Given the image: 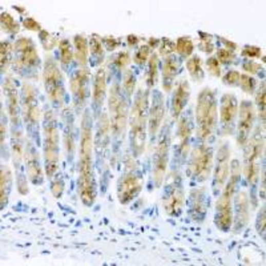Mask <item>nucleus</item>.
<instances>
[{"label":"nucleus","mask_w":266,"mask_h":266,"mask_svg":"<svg viewBox=\"0 0 266 266\" xmlns=\"http://www.w3.org/2000/svg\"><path fill=\"white\" fill-rule=\"evenodd\" d=\"M197 137L202 143L208 141L217 127V100L211 88L202 89L196 105Z\"/></svg>","instance_id":"1"},{"label":"nucleus","mask_w":266,"mask_h":266,"mask_svg":"<svg viewBox=\"0 0 266 266\" xmlns=\"http://www.w3.org/2000/svg\"><path fill=\"white\" fill-rule=\"evenodd\" d=\"M240 173L241 166L238 160H233L229 170V182H227L225 188H222L220 198L216 204V226L222 232H227L231 229L232 222H233V214H232V201H233V196L236 188H237L238 182H240Z\"/></svg>","instance_id":"2"},{"label":"nucleus","mask_w":266,"mask_h":266,"mask_svg":"<svg viewBox=\"0 0 266 266\" xmlns=\"http://www.w3.org/2000/svg\"><path fill=\"white\" fill-rule=\"evenodd\" d=\"M149 109V96L146 91H140L130 112V144L136 156H140L145 148L146 113Z\"/></svg>","instance_id":"3"},{"label":"nucleus","mask_w":266,"mask_h":266,"mask_svg":"<svg viewBox=\"0 0 266 266\" xmlns=\"http://www.w3.org/2000/svg\"><path fill=\"white\" fill-rule=\"evenodd\" d=\"M263 128H257L256 133H254L252 139L248 140V143L245 144V156H243V173L246 176L248 181L250 185H256L257 180H258V175L261 170V159L263 155V148H265V136H263Z\"/></svg>","instance_id":"4"},{"label":"nucleus","mask_w":266,"mask_h":266,"mask_svg":"<svg viewBox=\"0 0 266 266\" xmlns=\"http://www.w3.org/2000/svg\"><path fill=\"white\" fill-rule=\"evenodd\" d=\"M44 157L47 176L52 177L59 168V130L51 112L47 113L44 124Z\"/></svg>","instance_id":"5"},{"label":"nucleus","mask_w":266,"mask_h":266,"mask_svg":"<svg viewBox=\"0 0 266 266\" xmlns=\"http://www.w3.org/2000/svg\"><path fill=\"white\" fill-rule=\"evenodd\" d=\"M109 113L110 130L115 136H120L128 121V101L121 96L120 88L116 84L112 87L109 93Z\"/></svg>","instance_id":"6"},{"label":"nucleus","mask_w":266,"mask_h":266,"mask_svg":"<svg viewBox=\"0 0 266 266\" xmlns=\"http://www.w3.org/2000/svg\"><path fill=\"white\" fill-rule=\"evenodd\" d=\"M162 206L168 216H179L184 206V191L179 173L172 172L165 181V192L162 197Z\"/></svg>","instance_id":"7"},{"label":"nucleus","mask_w":266,"mask_h":266,"mask_svg":"<svg viewBox=\"0 0 266 266\" xmlns=\"http://www.w3.org/2000/svg\"><path fill=\"white\" fill-rule=\"evenodd\" d=\"M169 145H170V135L169 128L165 127L160 133V137L157 140V146L153 155V181L156 188H160L165 179L166 166H168V156H169Z\"/></svg>","instance_id":"8"},{"label":"nucleus","mask_w":266,"mask_h":266,"mask_svg":"<svg viewBox=\"0 0 266 266\" xmlns=\"http://www.w3.org/2000/svg\"><path fill=\"white\" fill-rule=\"evenodd\" d=\"M136 164L133 161V159L128 157L127 162H125V173L119 181V186H117V197L121 204H128L139 195L140 189H141V181L136 172Z\"/></svg>","instance_id":"9"},{"label":"nucleus","mask_w":266,"mask_h":266,"mask_svg":"<svg viewBox=\"0 0 266 266\" xmlns=\"http://www.w3.org/2000/svg\"><path fill=\"white\" fill-rule=\"evenodd\" d=\"M213 166V153L206 144H200L193 149L191 157V175L196 181H205L211 176Z\"/></svg>","instance_id":"10"},{"label":"nucleus","mask_w":266,"mask_h":266,"mask_svg":"<svg viewBox=\"0 0 266 266\" xmlns=\"http://www.w3.org/2000/svg\"><path fill=\"white\" fill-rule=\"evenodd\" d=\"M43 78H44V85H46L48 99L53 104L60 107L63 104V99H64V88H63L62 83V73L59 71L58 64L52 58H48L46 60Z\"/></svg>","instance_id":"11"},{"label":"nucleus","mask_w":266,"mask_h":266,"mask_svg":"<svg viewBox=\"0 0 266 266\" xmlns=\"http://www.w3.org/2000/svg\"><path fill=\"white\" fill-rule=\"evenodd\" d=\"M13 49L16 52V58H15V64L17 68L20 69H28L35 67L39 63V55L35 48V44L31 39L27 37H20L16 40Z\"/></svg>","instance_id":"12"},{"label":"nucleus","mask_w":266,"mask_h":266,"mask_svg":"<svg viewBox=\"0 0 266 266\" xmlns=\"http://www.w3.org/2000/svg\"><path fill=\"white\" fill-rule=\"evenodd\" d=\"M229 159H231V149H229L226 143H222L217 152V162H216V172H214L213 181L214 193L221 191L226 184L227 177H229V170H231Z\"/></svg>","instance_id":"13"},{"label":"nucleus","mask_w":266,"mask_h":266,"mask_svg":"<svg viewBox=\"0 0 266 266\" xmlns=\"http://www.w3.org/2000/svg\"><path fill=\"white\" fill-rule=\"evenodd\" d=\"M254 108L253 104L248 100H243L240 105V120H238L237 130V144L238 146L243 148L249 140L250 132L253 129L254 124Z\"/></svg>","instance_id":"14"},{"label":"nucleus","mask_w":266,"mask_h":266,"mask_svg":"<svg viewBox=\"0 0 266 266\" xmlns=\"http://www.w3.org/2000/svg\"><path fill=\"white\" fill-rule=\"evenodd\" d=\"M238 113L237 98L232 93H225L221 98L220 105V121L224 135H231L232 128L234 125V120Z\"/></svg>","instance_id":"15"},{"label":"nucleus","mask_w":266,"mask_h":266,"mask_svg":"<svg viewBox=\"0 0 266 266\" xmlns=\"http://www.w3.org/2000/svg\"><path fill=\"white\" fill-rule=\"evenodd\" d=\"M23 113L29 124H36L40 119V109L35 88L29 83L23 85Z\"/></svg>","instance_id":"16"},{"label":"nucleus","mask_w":266,"mask_h":266,"mask_svg":"<svg viewBox=\"0 0 266 266\" xmlns=\"http://www.w3.org/2000/svg\"><path fill=\"white\" fill-rule=\"evenodd\" d=\"M164 115H165L164 99H162V94L160 92H156V93L153 94L152 107H150L149 117H148V130H149V135L152 136V139H155L160 127H161Z\"/></svg>","instance_id":"17"},{"label":"nucleus","mask_w":266,"mask_h":266,"mask_svg":"<svg viewBox=\"0 0 266 266\" xmlns=\"http://www.w3.org/2000/svg\"><path fill=\"white\" fill-rule=\"evenodd\" d=\"M92 149H93V140H92L91 119L89 115L85 113L81 125L80 161H92Z\"/></svg>","instance_id":"18"},{"label":"nucleus","mask_w":266,"mask_h":266,"mask_svg":"<svg viewBox=\"0 0 266 266\" xmlns=\"http://www.w3.org/2000/svg\"><path fill=\"white\" fill-rule=\"evenodd\" d=\"M249 221V198L246 192H240L236 197V217H234V233H240Z\"/></svg>","instance_id":"19"},{"label":"nucleus","mask_w":266,"mask_h":266,"mask_svg":"<svg viewBox=\"0 0 266 266\" xmlns=\"http://www.w3.org/2000/svg\"><path fill=\"white\" fill-rule=\"evenodd\" d=\"M4 92L7 96V108H8V116L13 125L19 123V98H17L16 85L11 78H7L4 83Z\"/></svg>","instance_id":"20"},{"label":"nucleus","mask_w":266,"mask_h":266,"mask_svg":"<svg viewBox=\"0 0 266 266\" xmlns=\"http://www.w3.org/2000/svg\"><path fill=\"white\" fill-rule=\"evenodd\" d=\"M189 96H191V87H189V83L188 80L182 79L179 84L176 85L175 94H173L172 113L175 119H177V117L182 113V110H184L185 105L188 104Z\"/></svg>","instance_id":"21"},{"label":"nucleus","mask_w":266,"mask_h":266,"mask_svg":"<svg viewBox=\"0 0 266 266\" xmlns=\"http://www.w3.org/2000/svg\"><path fill=\"white\" fill-rule=\"evenodd\" d=\"M24 157H26L27 175H28V179L31 180L33 184H40V182L43 181L42 168H40L37 152H36L35 148H33L32 145H27Z\"/></svg>","instance_id":"22"},{"label":"nucleus","mask_w":266,"mask_h":266,"mask_svg":"<svg viewBox=\"0 0 266 266\" xmlns=\"http://www.w3.org/2000/svg\"><path fill=\"white\" fill-rule=\"evenodd\" d=\"M89 79V72L87 68H81L76 72V75L71 80V91L75 96L76 104L81 105L85 100L87 94V83Z\"/></svg>","instance_id":"23"},{"label":"nucleus","mask_w":266,"mask_h":266,"mask_svg":"<svg viewBox=\"0 0 266 266\" xmlns=\"http://www.w3.org/2000/svg\"><path fill=\"white\" fill-rule=\"evenodd\" d=\"M192 124L189 116H184L180 120L177 127V148H179L181 159H185L189 152V143H191Z\"/></svg>","instance_id":"24"},{"label":"nucleus","mask_w":266,"mask_h":266,"mask_svg":"<svg viewBox=\"0 0 266 266\" xmlns=\"http://www.w3.org/2000/svg\"><path fill=\"white\" fill-rule=\"evenodd\" d=\"M180 62L179 59L175 58L173 55L166 56L164 65H162V78H164V91L169 92L173 87V81H175L176 75L179 73Z\"/></svg>","instance_id":"25"},{"label":"nucleus","mask_w":266,"mask_h":266,"mask_svg":"<svg viewBox=\"0 0 266 266\" xmlns=\"http://www.w3.org/2000/svg\"><path fill=\"white\" fill-rule=\"evenodd\" d=\"M78 188L81 201L87 206H91L94 201L93 177H79Z\"/></svg>","instance_id":"26"},{"label":"nucleus","mask_w":266,"mask_h":266,"mask_svg":"<svg viewBox=\"0 0 266 266\" xmlns=\"http://www.w3.org/2000/svg\"><path fill=\"white\" fill-rule=\"evenodd\" d=\"M105 91H107V80H105V72L104 69L100 68L94 76L93 81V101L94 104L101 105L104 100Z\"/></svg>","instance_id":"27"},{"label":"nucleus","mask_w":266,"mask_h":266,"mask_svg":"<svg viewBox=\"0 0 266 266\" xmlns=\"http://www.w3.org/2000/svg\"><path fill=\"white\" fill-rule=\"evenodd\" d=\"M204 216V189H198L192 195V217L195 221H202Z\"/></svg>","instance_id":"28"},{"label":"nucleus","mask_w":266,"mask_h":266,"mask_svg":"<svg viewBox=\"0 0 266 266\" xmlns=\"http://www.w3.org/2000/svg\"><path fill=\"white\" fill-rule=\"evenodd\" d=\"M73 44H75V58L78 60L79 64L81 67H84L88 63V53H89V46L84 36L78 35L73 39Z\"/></svg>","instance_id":"29"},{"label":"nucleus","mask_w":266,"mask_h":266,"mask_svg":"<svg viewBox=\"0 0 266 266\" xmlns=\"http://www.w3.org/2000/svg\"><path fill=\"white\" fill-rule=\"evenodd\" d=\"M10 180H11V173L10 169L7 166H2V176H0V205L2 208H4L7 204V200H8V188H10Z\"/></svg>","instance_id":"30"},{"label":"nucleus","mask_w":266,"mask_h":266,"mask_svg":"<svg viewBox=\"0 0 266 266\" xmlns=\"http://www.w3.org/2000/svg\"><path fill=\"white\" fill-rule=\"evenodd\" d=\"M186 68H188L189 73H191L192 79L195 81L201 83L204 80V71H202L201 65V59L198 56H192L191 59H188L186 62Z\"/></svg>","instance_id":"31"},{"label":"nucleus","mask_w":266,"mask_h":266,"mask_svg":"<svg viewBox=\"0 0 266 266\" xmlns=\"http://www.w3.org/2000/svg\"><path fill=\"white\" fill-rule=\"evenodd\" d=\"M175 44L176 51H177L182 58H188V56H191L192 52H193V48H195L193 42H192L189 37H185V36H184V37H179Z\"/></svg>","instance_id":"32"},{"label":"nucleus","mask_w":266,"mask_h":266,"mask_svg":"<svg viewBox=\"0 0 266 266\" xmlns=\"http://www.w3.org/2000/svg\"><path fill=\"white\" fill-rule=\"evenodd\" d=\"M59 51H60V62L64 67H68L72 62L73 53H72L71 44L68 40H62L59 43Z\"/></svg>","instance_id":"33"},{"label":"nucleus","mask_w":266,"mask_h":266,"mask_svg":"<svg viewBox=\"0 0 266 266\" xmlns=\"http://www.w3.org/2000/svg\"><path fill=\"white\" fill-rule=\"evenodd\" d=\"M12 153H13V161H15V166L20 165L22 157H23V141L20 137L19 133L15 132L12 140Z\"/></svg>","instance_id":"34"},{"label":"nucleus","mask_w":266,"mask_h":266,"mask_svg":"<svg viewBox=\"0 0 266 266\" xmlns=\"http://www.w3.org/2000/svg\"><path fill=\"white\" fill-rule=\"evenodd\" d=\"M110 129V123L107 113H103L100 116V124H99V144L105 145L108 139V132Z\"/></svg>","instance_id":"35"},{"label":"nucleus","mask_w":266,"mask_h":266,"mask_svg":"<svg viewBox=\"0 0 266 266\" xmlns=\"http://www.w3.org/2000/svg\"><path fill=\"white\" fill-rule=\"evenodd\" d=\"M2 27H3V29L6 31V32L12 33V35L19 32V29H20L19 24L15 22V19L11 16L10 13H7V12L2 13Z\"/></svg>","instance_id":"36"},{"label":"nucleus","mask_w":266,"mask_h":266,"mask_svg":"<svg viewBox=\"0 0 266 266\" xmlns=\"http://www.w3.org/2000/svg\"><path fill=\"white\" fill-rule=\"evenodd\" d=\"M157 65H159V59H157V55H153L149 60V69H148V76H146V83H148L149 88L156 84Z\"/></svg>","instance_id":"37"},{"label":"nucleus","mask_w":266,"mask_h":266,"mask_svg":"<svg viewBox=\"0 0 266 266\" xmlns=\"http://www.w3.org/2000/svg\"><path fill=\"white\" fill-rule=\"evenodd\" d=\"M11 52H12V48H11L10 43H2V49H0V64H2L3 72L8 68V64H10L11 62Z\"/></svg>","instance_id":"38"},{"label":"nucleus","mask_w":266,"mask_h":266,"mask_svg":"<svg viewBox=\"0 0 266 266\" xmlns=\"http://www.w3.org/2000/svg\"><path fill=\"white\" fill-rule=\"evenodd\" d=\"M135 85H136V78L133 75V72L130 69H127L124 72L123 76V88L124 91L127 92L128 94L133 93V89H135Z\"/></svg>","instance_id":"39"},{"label":"nucleus","mask_w":266,"mask_h":266,"mask_svg":"<svg viewBox=\"0 0 266 266\" xmlns=\"http://www.w3.org/2000/svg\"><path fill=\"white\" fill-rule=\"evenodd\" d=\"M240 87L242 88V91H245L246 93H253L254 88H256V81L252 76L249 75H241L240 76Z\"/></svg>","instance_id":"40"},{"label":"nucleus","mask_w":266,"mask_h":266,"mask_svg":"<svg viewBox=\"0 0 266 266\" xmlns=\"http://www.w3.org/2000/svg\"><path fill=\"white\" fill-rule=\"evenodd\" d=\"M40 42H42L43 47H44V49H47V51H51V49L58 44L55 37H53L48 31H40Z\"/></svg>","instance_id":"41"},{"label":"nucleus","mask_w":266,"mask_h":266,"mask_svg":"<svg viewBox=\"0 0 266 266\" xmlns=\"http://www.w3.org/2000/svg\"><path fill=\"white\" fill-rule=\"evenodd\" d=\"M150 53V47L149 46H143L137 49L136 55H135V63L139 65H144L149 58Z\"/></svg>","instance_id":"42"},{"label":"nucleus","mask_w":266,"mask_h":266,"mask_svg":"<svg viewBox=\"0 0 266 266\" xmlns=\"http://www.w3.org/2000/svg\"><path fill=\"white\" fill-rule=\"evenodd\" d=\"M236 59V56H234L233 51H231V49L227 48H221L217 51V60L221 63H224V64H229V63H232Z\"/></svg>","instance_id":"43"},{"label":"nucleus","mask_w":266,"mask_h":266,"mask_svg":"<svg viewBox=\"0 0 266 266\" xmlns=\"http://www.w3.org/2000/svg\"><path fill=\"white\" fill-rule=\"evenodd\" d=\"M257 105L260 109V117H262V123H265V83H262V88L257 93Z\"/></svg>","instance_id":"44"},{"label":"nucleus","mask_w":266,"mask_h":266,"mask_svg":"<svg viewBox=\"0 0 266 266\" xmlns=\"http://www.w3.org/2000/svg\"><path fill=\"white\" fill-rule=\"evenodd\" d=\"M200 36H202L201 42H200V48L206 53L213 52L214 47H213V43H212V36L204 32H200Z\"/></svg>","instance_id":"45"},{"label":"nucleus","mask_w":266,"mask_h":266,"mask_svg":"<svg viewBox=\"0 0 266 266\" xmlns=\"http://www.w3.org/2000/svg\"><path fill=\"white\" fill-rule=\"evenodd\" d=\"M89 48H91V52L93 53L94 56H103V44H101V39H99L98 36H93L89 40Z\"/></svg>","instance_id":"46"},{"label":"nucleus","mask_w":266,"mask_h":266,"mask_svg":"<svg viewBox=\"0 0 266 266\" xmlns=\"http://www.w3.org/2000/svg\"><path fill=\"white\" fill-rule=\"evenodd\" d=\"M128 63H129V53L127 51H121L115 59V64H116L117 69H121V71L127 68Z\"/></svg>","instance_id":"47"},{"label":"nucleus","mask_w":266,"mask_h":266,"mask_svg":"<svg viewBox=\"0 0 266 266\" xmlns=\"http://www.w3.org/2000/svg\"><path fill=\"white\" fill-rule=\"evenodd\" d=\"M206 65H208V69H209V72H211V75H213L214 78H220L221 67H220V62L217 60V58H209L208 62H206Z\"/></svg>","instance_id":"48"},{"label":"nucleus","mask_w":266,"mask_h":266,"mask_svg":"<svg viewBox=\"0 0 266 266\" xmlns=\"http://www.w3.org/2000/svg\"><path fill=\"white\" fill-rule=\"evenodd\" d=\"M176 49V44L173 42H170L169 39H164L162 40V44L160 46V53L162 56H170L172 52Z\"/></svg>","instance_id":"49"},{"label":"nucleus","mask_w":266,"mask_h":266,"mask_svg":"<svg viewBox=\"0 0 266 266\" xmlns=\"http://www.w3.org/2000/svg\"><path fill=\"white\" fill-rule=\"evenodd\" d=\"M240 76L241 73L238 71H229L225 75L224 83L227 85H236L238 83V80H240Z\"/></svg>","instance_id":"50"},{"label":"nucleus","mask_w":266,"mask_h":266,"mask_svg":"<svg viewBox=\"0 0 266 266\" xmlns=\"http://www.w3.org/2000/svg\"><path fill=\"white\" fill-rule=\"evenodd\" d=\"M242 56L248 59L258 58V56H261V49L258 47H246L242 51Z\"/></svg>","instance_id":"51"},{"label":"nucleus","mask_w":266,"mask_h":266,"mask_svg":"<svg viewBox=\"0 0 266 266\" xmlns=\"http://www.w3.org/2000/svg\"><path fill=\"white\" fill-rule=\"evenodd\" d=\"M23 26L26 27L27 29H29V31H35V32H37V31H42V27H40V24L36 22L33 17H27V19H24L23 22Z\"/></svg>","instance_id":"52"},{"label":"nucleus","mask_w":266,"mask_h":266,"mask_svg":"<svg viewBox=\"0 0 266 266\" xmlns=\"http://www.w3.org/2000/svg\"><path fill=\"white\" fill-rule=\"evenodd\" d=\"M243 69L246 72H250V73H258L262 69V67L258 63H254L253 60H250V62L243 63Z\"/></svg>","instance_id":"53"},{"label":"nucleus","mask_w":266,"mask_h":266,"mask_svg":"<svg viewBox=\"0 0 266 266\" xmlns=\"http://www.w3.org/2000/svg\"><path fill=\"white\" fill-rule=\"evenodd\" d=\"M52 195L55 196L56 198H59L60 196H62L63 193V189H64V186H63V182L60 181V180H58V181H55L52 184Z\"/></svg>","instance_id":"54"},{"label":"nucleus","mask_w":266,"mask_h":266,"mask_svg":"<svg viewBox=\"0 0 266 266\" xmlns=\"http://www.w3.org/2000/svg\"><path fill=\"white\" fill-rule=\"evenodd\" d=\"M258 232L262 233L263 236V232H265V209H261V213L258 216Z\"/></svg>","instance_id":"55"},{"label":"nucleus","mask_w":266,"mask_h":266,"mask_svg":"<svg viewBox=\"0 0 266 266\" xmlns=\"http://www.w3.org/2000/svg\"><path fill=\"white\" fill-rule=\"evenodd\" d=\"M104 43H105V47H107L108 49H110V51H112V49H115L117 46H119V42H117L115 37H105Z\"/></svg>","instance_id":"56"},{"label":"nucleus","mask_w":266,"mask_h":266,"mask_svg":"<svg viewBox=\"0 0 266 266\" xmlns=\"http://www.w3.org/2000/svg\"><path fill=\"white\" fill-rule=\"evenodd\" d=\"M222 40V43H224L225 46L226 47H232V51H233V49H236V44H234V43H232V42H227V40H225V39H221Z\"/></svg>","instance_id":"57"},{"label":"nucleus","mask_w":266,"mask_h":266,"mask_svg":"<svg viewBox=\"0 0 266 266\" xmlns=\"http://www.w3.org/2000/svg\"><path fill=\"white\" fill-rule=\"evenodd\" d=\"M128 42H129V46H133V44H136L137 42V36H128Z\"/></svg>","instance_id":"58"},{"label":"nucleus","mask_w":266,"mask_h":266,"mask_svg":"<svg viewBox=\"0 0 266 266\" xmlns=\"http://www.w3.org/2000/svg\"><path fill=\"white\" fill-rule=\"evenodd\" d=\"M4 133H6V125L2 124V145H4Z\"/></svg>","instance_id":"59"}]
</instances>
